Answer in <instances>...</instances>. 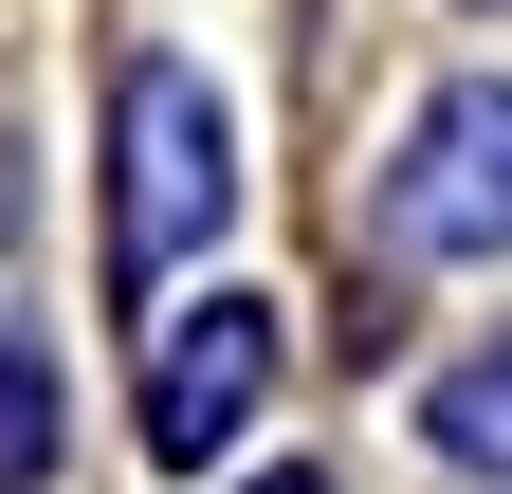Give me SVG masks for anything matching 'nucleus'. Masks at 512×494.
<instances>
[{"instance_id":"obj_1","label":"nucleus","mask_w":512,"mask_h":494,"mask_svg":"<svg viewBox=\"0 0 512 494\" xmlns=\"http://www.w3.org/2000/svg\"><path fill=\"white\" fill-rule=\"evenodd\" d=\"M202 202H220V110H202V74H128V275H165L183 238H202Z\"/></svg>"},{"instance_id":"obj_2","label":"nucleus","mask_w":512,"mask_h":494,"mask_svg":"<svg viewBox=\"0 0 512 494\" xmlns=\"http://www.w3.org/2000/svg\"><path fill=\"white\" fill-rule=\"evenodd\" d=\"M403 238H512V92H458L421 129V183H403Z\"/></svg>"},{"instance_id":"obj_3","label":"nucleus","mask_w":512,"mask_h":494,"mask_svg":"<svg viewBox=\"0 0 512 494\" xmlns=\"http://www.w3.org/2000/svg\"><path fill=\"white\" fill-rule=\"evenodd\" d=\"M256 385H275V330H256V312H202V330L147 366V440H165V458H202V440H220Z\"/></svg>"},{"instance_id":"obj_4","label":"nucleus","mask_w":512,"mask_h":494,"mask_svg":"<svg viewBox=\"0 0 512 494\" xmlns=\"http://www.w3.org/2000/svg\"><path fill=\"white\" fill-rule=\"evenodd\" d=\"M439 440L512 476V348H494V366H458V385H439Z\"/></svg>"},{"instance_id":"obj_5","label":"nucleus","mask_w":512,"mask_h":494,"mask_svg":"<svg viewBox=\"0 0 512 494\" xmlns=\"http://www.w3.org/2000/svg\"><path fill=\"white\" fill-rule=\"evenodd\" d=\"M0 476H55V421H37V348H0Z\"/></svg>"},{"instance_id":"obj_6","label":"nucleus","mask_w":512,"mask_h":494,"mask_svg":"<svg viewBox=\"0 0 512 494\" xmlns=\"http://www.w3.org/2000/svg\"><path fill=\"white\" fill-rule=\"evenodd\" d=\"M275 494H311V476H275Z\"/></svg>"}]
</instances>
